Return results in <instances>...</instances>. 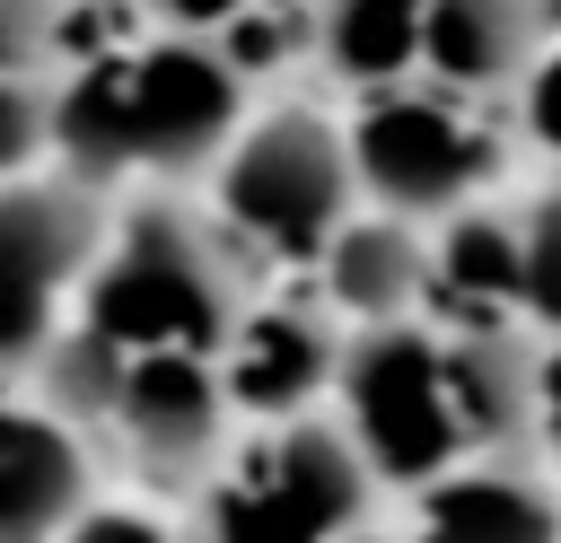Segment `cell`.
Here are the masks:
<instances>
[{
    "instance_id": "6da1fadb",
    "label": "cell",
    "mask_w": 561,
    "mask_h": 543,
    "mask_svg": "<svg viewBox=\"0 0 561 543\" xmlns=\"http://www.w3.org/2000/svg\"><path fill=\"white\" fill-rule=\"evenodd\" d=\"M245 315V289L228 272L219 228L193 201H131L114 210V236L88 272L79 324H96L123 350H228Z\"/></svg>"
},
{
    "instance_id": "7a4b0ae2",
    "label": "cell",
    "mask_w": 561,
    "mask_h": 543,
    "mask_svg": "<svg viewBox=\"0 0 561 543\" xmlns=\"http://www.w3.org/2000/svg\"><path fill=\"white\" fill-rule=\"evenodd\" d=\"M377 490L386 482L342 412L254 420V447L228 455L202 490V543H351Z\"/></svg>"
},
{
    "instance_id": "3957f363",
    "label": "cell",
    "mask_w": 561,
    "mask_h": 543,
    "mask_svg": "<svg viewBox=\"0 0 561 543\" xmlns=\"http://www.w3.org/2000/svg\"><path fill=\"white\" fill-rule=\"evenodd\" d=\"M359 158H351V123L316 114V105H272L237 131V149L210 166V219L237 228L245 245L280 254V263H316L342 219L359 210Z\"/></svg>"
},
{
    "instance_id": "277c9868",
    "label": "cell",
    "mask_w": 561,
    "mask_h": 543,
    "mask_svg": "<svg viewBox=\"0 0 561 543\" xmlns=\"http://www.w3.org/2000/svg\"><path fill=\"white\" fill-rule=\"evenodd\" d=\"M333 412L351 420V438L368 447L386 490H430L438 473L473 464L465 412H456V377H447V324L403 315V324H351L342 377H333Z\"/></svg>"
},
{
    "instance_id": "5b68a950",
    "label": "cell",
    "mask_w": 561,
    "mask_h": 543,
    "mask_svg": "<svg viewBox=\"0 0 561 543\" xmlns=\"http://www.w3.org/2000/svg\"><path fill=\"white\" fill-rule=\"evenodd\" d=\"M105 236H114L105 184H79L70 166L0 184V377H26L44 342L79 315Z\"/></svg>"
},
{
    "instance_id": "8992f818",
    "label": "cell",
    "mask_w": 561,
    "mask_h": 543,
    "mask_svg": "<svg viewBox=\"0 0 561 543\" xmlns=\"http://www.w3.org/2000/svg\"><path fill=\"white\" fill-rule=\"evenodd\" d=\"M351 158H359V193L412 219H447L465 201H482L508 166V140L473 114L465 88L447 79H386L351 105Z\"/></svg>"
},
{
    "instance_id": "52a82bcc",
    "label": "cell",
    "mask_w": 561,
    "mask_h": 543,
    "mask_svg": "<svg viewBox=\"0 0 561 543\" xmlns=\"http://www.w3.org/2000/svg\"><path fill=\"white\" fill-rule=\"evenodd\" d=\"M237 420L245 412L228 394L219 350H131L114 412H105V438L149 490L184 499V490H210V473L237 447Z\"/></svg>"
},
{
    "instance_id": "ba28073f",
    "label": "cell",
    "mask_w": 561,
    "mask_h": 543,
    "mask_svg": "<svg viewBox=\"0 0 561 543\" xmlns=\"http://www.w3.org/2000/svg\"><path fill=\"white\" fill-rule=\"evenodd\" d=\"M245 123H254L245 61L219 35L158 26L149 44H131V149H140V175L193 184L237 149Z\"/></svg>"
},
{
    "instance_id": "9c48e42d",
    "label": "cell",
    "mask_w": 561,
    "mask_h": 543,
    "mask_svg": "<svg viewBox=\"0 0 561 543\" xmlns=\"http://www.w3.org/2000/svg\"><path fill=\"white\" fill-rule=\"evenodd\" d=\"M342 350H351V333L333 307H245L219 368H228V394L245 420H289L333 394Z\"/></svg>"
},
{
    "instance_id": "30bf717a",
    "label": "cell",
    "mask_w": 561,
    "mask_h": 543,
    "mask_svg": "<svg viewBox=\"0 0 561 543\" xmlns=\"http://www.w3.org/2000/svg\"><path fill=\"white\" fill-rule=\"evenodd\" d=\"M96 508V464L79 420H61L44 394L0 403V543H61Z\"/></svg>"
},
{
    "instance_id": "8fae6325",
    "label": "cell",
    "mask_w": 561,
    "mask_h": 543,
    "mask_svg": "<svg viewBox=\"0 0 561 543\" xmlns=\"http://www.w3.org/2000/svg\"><path fill=\"white\" fill-rule=\"evenodd\" d=\"M324 272V307L342 324H403V315H430V219L412 210H386V201H359L342 219V236L316 254Z\"/></svg>"
},
{
    "instance_id": "7c38bea8",
    "label": "cell",
    "mask_w": 561,
    "mask_h": 543,
    "mask_svg": "<svg viewBox=\"0 0 561 543\" xmlns=\"http://www.w3.org/2000/svg\"><path fill=\"white\" fill-rule=\"evenodd\" d=\"M403 543H561V490L526 455H473L412 490Z\"/></svg>"
},
{
    "instance_id": "4fadbf2b",
    "label": "cell",
    "mask_w": 561,
    "mask_h": 543,
    "mask_svg": "<svg viewBox=\"0 0 561 543\" xmlns=\"http://www.w3.org/2000/svg\"><path fill=\"white\" fill-rule=\"evenodd\" d=\"M430 298L456 307V324H508L526 315V210L508 201H465L447 219H430Z\"/></svg>"
},
{
    "instance_id": "5bb4252c",
    "label": "cell",
    "mask_w": 561,
    "mask_h": 543,
    "mask_svg": "<svg viewBox=\"0 0 561 543\" xmlns=\"http://www.w3.org/2000/svg\"><path fill=\"white\" fill-rule=\"evenodd\" d=\"M535 359L526 324H447V377L473 455H543L535 447Z\"/></svg>"
},
{
    "instance_id": "9a60e30c",
    "label": "cell",
    "mask_w": 561,
    "mask_h": 543,
    "mask_svg": "<svg viewBox=\"0 0 561 543\" xmlns=\"http://www.w3.org/2000/svg\"><path fill=\"white\" fill-rule=\"evenodd\" d=\"M552 26V0H430L421 79H447L465 96H517Z\"/></svg>"
},
{
    "instance_id": "2e32d148",
    "label": "cell",
    "mask_w": 561,
    "mask_h": 543,
    "mask_svg": "<svg viewBox=\"0 0 561 543\" xmlns=\"http://www.w3.org/2000/svg\"><path fill=\"white\" fill-rule=\"evenodd\" d=\"M53 166H70L79 184H123L140 175L131 149V44L88 53L79 70H53Z\"/></svg>"
},
{
    "instance_id": "e0dca14e",
    "label": "cell",
    "mask_w": 561,
    "mask_h": 543,
    "mask_svg": "<svg viewBox=\"0 0 561 543\" xmlns=\"http://www.w3.org/2000/svg\"><path fill=\"white\" fill-rule=\"evenodd\" d=\"M421 35H430V0H316V18H307V53L351 96H368L386 79H412Z\"/></svg>"
},
{
    "instance_id": "ac0fdd59",
    "label": "cell",
    "mask_w": 561,
    "mask_h": 543,
    "mask_svg": "<svg viewBox=\"0 0 561 543\" xmlns=\"http://www.w3.org/2000/svg\"><path fill=\"white\" fill-rule=\"evenodd\" d=\"M35 166H53V79L44 61H18L0 70V184Z\"/></svg>"
},
{
    "instance_id": "d6986e66",
    "label": "cell",
    "mask_w": 561,
    "mask_h": 543,
    "mask_svg": "<svg viewBox=\"0 0 561 543\" xmlns=\"http://www.w3.org/2000/svg\"><path fill=\"white\" fill-rule=\"evenodd\" d=\"M526 210V324L561 333V184H543Z\"/></svg>"
},
{
    "instance_id": "ffe728a7",
    "label": "cell",
    "mask_w": 561,
    "mask_h": 543,
    "mask_svg": "<svg viewBox=\"0 0 561 543\" xmlns=\"http://www.w3.org/2000/svg\"><path fill=\"white\" fill-rule=\"evenodd\" d=\"M517 131L561 166V44H543V53H535V70L517 79Z\"/></svg>"
},
{
    "instance_id": "44dd1931",
    "label": "cell",
    "mask_w": 561,
    "mask_h": 543,
    "mask_svg": "<svg viewBox=\"0 0 561 543\" xmlns=\"http://www.w3.org/2000/svg\"><path fill=\"white\" fill-rule=\"evenodd\" d=\"M61 543H202V525H193V534H175L158 508H123V499H96V508H88V517H79Z\"/></svg>"
},
{
    "instance_id": "7402d4cb",
    "label": "cell",
    "mask_w": 561,
    "mask_h": 543,
    "mask_svg": "<svg viewBox=\"0 0 561 543\" xmlns=\"http://www.w3.org/2000/svg\"><path fill=\"white\" fill-rule=\"evenodd\" d=\"M61 35V0H0V70L44 61Z\"/></svg>"
},
{
    "instance_id": "603a6c76",
    "label": "cell",
    "mask_w": 561,
    "mask_h": 543,
    "mask_svg": "<svg viewBox=\"0 0 561 543\" xmlns=\"http://www.w3.org/2000/svg\"><path fill=\"white\" fill-rule=\"evenodd\" d=\"M535 447L561 464V333H543V359H535Z\"/></svg>"
},
{
    "instance_id": "cb8c5ba5",
    "label": "cell",
    "mask_w": 561,
    "mask_h": 543,
    "mask_svg": "<svg viewBox=\"0 0 561 543\" xmlns=\"http://www.w3.org/2000/svg\"><path fill=\"white\" fill-rule=\"evenodd\" d=\"M131 9H149V26H184V35H219L228 18H245L254 0H131Z\"/></svg>"
}]
</instances>
